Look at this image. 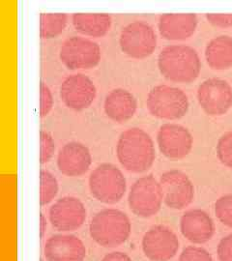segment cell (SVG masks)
<instances>
[{
    "label": "cell",
    "instance_id": "obj_8",
    "mask_svg": "<svg viewBox=\"0 0 232 261\" xmlns=\"http://www.w3.org/2000/svg\"><path fill=\"white\" fill-rule=\"evenodd\" d=\"M59 56L63 64L71 70L90 69L100 62L101 48L92 40L72 36L62 44Z\"/></svg>",
    "mask_w": 232,
    "mask_h": 261
},
{
    "label": "cell",
    "instance_id": "obj_5",
    "mask_svg": "<svg viewBox=\"0 0 232 261\" xmlns=\"http://www.w3.org/2000/svg\"><path fill=\"white\" fill-rule=\"evenodd\" d=\"M146 105L152 115L167 120L184 117L190 106L183 90L165 84L157 85L149 91Z\"/></svg>",
    "mask_w": 232,
    "mask_h": 261
},
{
    "label": "cell",
    "instance_id": "obj_13",
    "mask_svg": "<svg viewBox=\"0 0 232 261\" xmlns=\"http://www.w3.org/2000/svg\"><path fill=\"white\" fill-rule=\"evenodd\" d=\"M160 151L171 160H181L189 155L193 148V136L182 125L167 123L161 126L157 135Z\"/></svg>",
    "mask_w": 232,
    "mask_h": 261
},
{
    "label": "cell",
    "instance_id": "obj_19",
    "mask_svg": "<svg viewBox=\"0 0 232 261\" xmlns=\"http://www.w3.org/2000/svg\"><path fill=\"white\" fill-rule=\"evenodd\" d=\"M138 103L133 94L126 89L116 88L106 97L104 109L106 114L115 122L128 121L137 112Z\"/></svg>",
    "mask_w": 232,
    "mask_h": 261
},
{
    "label": "cell",
    "instance_id": "obj_29",
    "mask_svg": "<svg viewBox=\"0 0 232 261\" xmlns=\"http://www.w3.org/2000/svg\"><path fill=\"white\" fill-rule=\"evenodd\" d=\"M219 261H232V233L224 236L217 248Z\"/></svg>",
    "mask_w": 232,
    "mask_h": 261
},
{
    "label": "cell",
    "instance_id": "obj_33",
    "mask_svg": "<svg viewBox=\"0 0 232 261\" xmlns=\"http://www.w3.org/2000/svg\"><path fill=\"white\" fill-rule=\"evenodd\" d=\"M41 261H44V260H43V259H41Z\"/></svg>",
    "mask_w": 232,
    "mask_h": 261
},
{
    "label": "cell",
    "instance_id": "obj_20",
    "mask_svg": "<svg viewBox=\"0 0 232 261\" xmlns=\"http://www.w3.org/2000/svg\"><path fill=\"white\" fill-rule=\"evenodd\" d=\"M208 65L214 70H227L232 67V38L221 35L212 39L205 48Z\"/></svg>",
    "mask_w": 232,
    "mask_h": 261
},
{
    "label": "cell",
    "instance_id": "obj_32",
    "mask_svg": "<svg viewBox=\"0 0 232 261\" xmlns=\"http://www.w3.org/2000/svg\"><path fill=\"white\" fill-rule=\"evenodd\" d=\"M46 219L45 215L40 214V229H41V238L44 237L46 230Z\"/></svg>",
    "mask_w": 232,
    "mask_h": 261
},
{
    "label": "cell",
    "instance_id": "obj_24",
    "mask_svg": "<svg viewBox=\"0 0 232 261\" xmlns=\"http://www.w3.org/2000/svg\"><path fill=\"white\" fill-rule=\"evenodd\" d=\"M215 215L222 224L232 228V194L224 195L217 199Z\"/></svg>",
    "mask_w": 232,
    "mask_h": 261
},
{
    "label": "cell",
    "instance_id": "obj_12",
    "mask_svg": "<svg viewBox=\"0 0 232 261\" xmlns=\"http://www.w3.org/2000/svg\"><path fill=\"white\" fill-rule=\"evenodd\" d=\"M86 208L83 201L74 196H64L56 200L49 208V221L56 230L74 231L83 226L86 220Z\"/></svg>",
    "mask_w": 232,
    "mask_h": 261
},
{
    "label": "cell",
    "instance_id": "obj_26",
    "mask_svg": "<svg viewBox=\"0 0 232 261\" xmlns=\"http://www.w3.org/2000/svg\"><path fill=\"white\" fill-rule=\"evenodd\" d=\"M179 261H214V258L204 248L189 246L180 253Z\"/></svg>",
    "mask_w": 232,
    "mask_h": 261
},
{
    "label": "cell",
    "instance_id": "obj_6",
    "mask_svg": "<svg viewBox=\"0 0 232 261\" xmlns=\"http://www.w3.org/2000/svg\"><path fill=\"white\" fill-rule=\"evenodd\" d=\"M163 201L160 182L153 175L139 178L131 187L128 202L131 211L139 218L147 219L157 214Z\"/></svg>",
    "mask_w": 232,
    "mask_h": 261
},
{
    "label": "cell",
    "instance_id": "obj_22",
    "mask_svg": "<svg viewBox=\"0 0 232 261\" xmlns=\"http://www.w3.org/2000/svg\"><path fill=\"white\" fill-rule=\"evenodd\" d=\"M68 16L62 13L40 15V34L44 39H51L60 35L65 29Z\"/></svg>",
    "mask_w": 232,
    "mask_h": 261
},
{
    "label": "cell",
    "instance_id": "obj_15",
    "mask_svg": "<svg viewBox=\"0 0 232 261\" xmlns=\"http://www.w3.org/2000/svg\"><path fill=\"white\" fill-rule=\"evenodd\" d=\"M44 255L46 261H84L86 248L75 235L56 234L46 240Z\"/></svg>",
    "mask_w": 232,
    "mask_h": 261
},
{
    "label": "cell",
    "instance_id": "obj_2",
    "mask_svg": "<svg viewBox=\"0 0 232 261\" xmlns=\"http://www.w3.org/2000/svg\"><path fill=\"white\" fill-rule=\"evenodd\" d=\"M161 74L170 82L191 84L198 77L201 62L194 47L170 45L163 48L158 56Z\"/></svg>",
    "mask_w": 232,
    "mask_h": 261
},
{
    "label": "cell",
    "instance_id": "obj_7",
    "mask_svg": "<svg viewBox=\"0 0 232 261\" xmlns=\"http://www.w3.org/2000/svg\"><path fill=\"white\" fill-rule=\"evenodd\" d=\"M119 44L127 56L143 59L154 53L157 47V35L147 22L135 20L122 29Z\"/></svg>",
    "mask_w": 232,
    "mask_h": 261
},
{
    "label": "cell",
    "instance_id": "obj_11",
    "mask_svg": "<svg viewBox=\"0 0 232 261\" xmlns=\"http://www.w3.org/2000/svg\"><path fill=\"white\" fill-rule=\"evenodd\" d=\"M179 247L176 234L162 224L151 227L142 238V251L150 261H169L176 255Z\"/></svg>",
    "mask_w": 232,
    "mask_h": 261
},
{
    "label": "cell",
    "instance_id": "obj_21",
    "mask_svg": "<svg viewBox=\"0 0 232 261\" xmlns=\"http://www.w3.org/2000/svg\"><path fill=\"white\" fill-rule=\"evenodd\" d=\"M74 28L82 34L91 37H102L112 27V17L108 14L76 13L72 17Z\"/></svg>",
    "mask_w": 232,
    "mask_h": 261
},
{
    "label": "cell",
    "instance_id": "obj_10",
    "mask_svg": "<svg viewBox=\"0 0 232 261\" xmlns=\"http://www.w3.org/2000/svg\"><path fill=\"white\" fill-rule=\"evenodd\" d=\"M197 100L208 115L220 116L232 107V87L226 81L212 77L198 86Z\"/></svg>",
    "mask_w": 232,
    "mask_h": 261
},
{
    "label": "cell",
    "instance_id": "obj_14",
    "mask_svg": "<svg viewBox=\"0 0 232 261\" xmlns=\"http://www.w3.org/2000/svg\"><path fill=\"white\" fill-rule=\"evenodd\" d=\"M97 89L92 81L84 74L66 77L60 86V97L66 106L74 111L89 108L96 98Z\"/></svg>",
    "mask_w": 232,
    "mask_h": 261
},
{
    "label": "cell",
    "instance_id": "obj_28",
    "mask_svg": "<svg viewBox=\"0 0 232 261\" xmlns=\"http://www.w3.org/2000/svg\"><path fill=\"white\" fill-rule=\"evenodd\" d=\"M41 92V105H40V116L46 117L54 107V97L50 89L45 83L41 82L40 84Z\"/></svg>",
    "mask_w": 232,
    "mask_h": 261
},
{
    "label": "cell",
    "instance_id": "obj_23",
    "mask_svg": "<svg viewBox=\"0 0 232 261\" xmlns=\"http://www.w3.org/2000/svg\"><path fill=\"white\" fill-rule=\"evenodd\" d=\"M40 203L44 206L50 203L58 194V182L54 174L46 169L40 172Z\"/></svg>",
    "mask_w": 232,
    "mask_h": 261
},
{
    "label": "cell",
    "instance_id": "obj_17",
    "mask_svg": "<svg viewBox=\"0 0 232 261\" xmlns=\"http://www.w3.org/2000/svg\"><path fill=\"white\" fill-rule=\"evenodd\" d=\"M180 230L187 240L201 245L213 238L215 224L211 216L204 210L192 209L181 217Z\"/></svg>",
    "mask_w": 232,
    "mask_h": 261
},
{
    "label": "cell",
    "instance_id": "obj_25",
    "mask_svg": "<svg viewBox=\"0 0 232 261\" xmlns=\"http://www.w3.org/2000/svg\"><path fill=\"white\" fill-rule=\"evenodd\" d=\"M217 156L223 165L232 168V130L220 138L217 144Z\"/></svg>",
    "mask_w": 232,
    "mask_h": 261
},
{
    "label": "cell",
    "instance_id": "obj_16",
    "mask_svg": "<svg viewBox=\"0 0 232 261\" xmlns=\"http://www.w3.org/2000/svg\"><path fill=\"white\" fill-rule=\"evenodd\" d=\"M92 157L87 146L78 141H71L59 150L57 167L59 171L69 177L85 174L91 166Z\"/></svg>",
    "mask_w": 232,
    "mask_h": 261
},
{
    "label": "cell",
    "instance_id": "obj_30",
    "mask_svg": "<svg viewBox=\"0 0 232 261\" xmlns=\"http://www.w3.org/2000/svg\"><path fill=\"white\" fill-rule=\"evenodd\" d=\"M207 20L217 28H226L232 27V15L206 14Z\"/></svg>",
    "mask_w": 232,
    "mask_h": 261
},
{
    "label": "cell",
    "instance_id": "obj_27",
    "mask_svg": "<svg viewBox=\"0 0 232 261\" xmlns=\"http://www.w3.org/2000/svg\"><path fill=\"white\" fill-rule=\"evenodd\" d=\"M40 140H41L40 161H41V164L44 165L48 163L53 158L56 151V143L50 134H48L46 130H41Z\"/></svg>",
    "mask_w": 232,
    "mask_h": 261
},
{
    "label": "cell",
    "instance_id": "obj_9",
    "mask_svg": "<svg viewBox=\"0 0 232 261\" xmlns=\"http://www.w3.org/2000/svg\"><path fill=\"white\" fill-rule=\"evenodd\" d=\"M163 200L165 204L175 210L190 205L195 197V187L191 179L181 170H169L160 178Z\"/></svg>",
    "mask_w": 232,
    "mask_h": 261
},
{
    "label": "cell",
    "instance_id": "obj_4",
    "mask_svg": "<svg viewBox=\"0 0 232 261\" xmlns=\"http://www.w3.org/2000/svg\"><path fill=\"white\" fill-rule=\"evenodd\" d=\"M90 193L98 201L106 204L119 202L127 190L126 178L112 164H101L89 176Z\"/></svg>",
    "mask_w": 232,
    "mask_h": 261
},
{
    "label": "cell",
    "instance_id": "obj_3",
    "mask_svg": "<svg viewBox=\"0 0 232 261\" xmlns=\"http://www.w3.org/2000/svg\"><path fill=\"white\" fill-rule=\"evenodd\" d=\"M130 219L118 209H104L94 215L89 224L90 236L105 248H116L130 237Z\"/></svg>",
    "mask_w": 232,
    "mask_h": 261
},
{
    "label": "cell",
    "instance_id": "obj_18",
    "mask_svg": "<svg viewBox=\"0 0 232 261\" xmlns=\"http://www.w3.org/2000/svg\"><path fill=\"white\" fill-rule=\"evenodd\" d=\"M197 22L195 14H166L159 18V31L167 40H186L195 33Z\"/></svg>",
    "mask_w": 232,
    "mask_h": 261
},
{
    "label": "cell",
    "instance_id": "obj_1",
    "mask_svg": "<svg viewBox=\"0 0 232 261\" xmlns=\"http://www.w3.org/2000/svg\"><path fill=\"white\" fill-rule=\"evenodd\" d=\"M116 155L125 169L134 173H141L153 166L156 151L148 134L134 127L121 134L116 145Z\"/></svg>",
    "mask_w": 232,
    "mask_h": 261
},
{
    "label": "cell",
    "instance_id": "obj_31",
    "mask_svg": "<svg viewBox=\"0 0 232 261\" xmlns=\"http://www.w3.org/2000/svg\"><path fill=\"white\" fill-rule=\"evenodd\" d=\"M102 261H133L130 256L122 252H112L104 256Z\"/></svg>",
    "mask_w": 232,
    "mask_h": 261
}]
</instances>
